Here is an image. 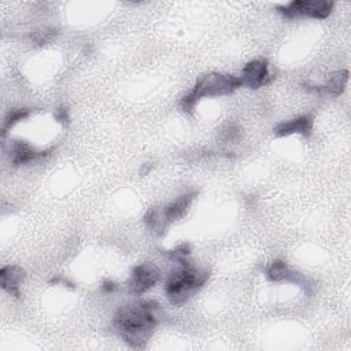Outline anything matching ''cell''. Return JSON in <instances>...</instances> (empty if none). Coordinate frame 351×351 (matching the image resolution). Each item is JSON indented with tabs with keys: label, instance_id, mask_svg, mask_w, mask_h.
<instances>
[{
	"label": "cell",
	"instance_id": "1",
	"mask_svg": "<svg viewBox=\"0 0 351 351\" xmlns=\"http://www.w3.org/2000/svg\"><path fill=\"white\" fill-rule=\"evenodd\" d=\"M160 304L154 299H145L119 307L112 324L122 340L133 348H141L155 330L156 311Z\"/></svg>",
	"mask_w": 351,
	"mask_h": 351
},
{
	"label": "cell",
	"instance_id": "2",
	"mask_svg": "<svg viewBox=\"0 0 351 351\" xmlns=\"http://www.w3.org/2000/svg\"><path fill=\"white\" fill-rule=\"evenodd\" d=\"M208 277L207 270L199 269L191 262L180 265V269L174 270L166 280L165 293L167 300L174 306L184 304L197 293Z\"/></svg>",
	"mask_w": 351,
	"mask_h": 351
},
{
	"label": "cell",
	"instance_id": "3",
	"mask_svg": "<svg viewBox=\"0 0 351 351\" xmlns=\"http://www.w3.org/2000/svg\"><path fill=\"white\" fill-rule=\"evenodd\" d=\"M240 86H243L240 78L233 74H223V73L204 74L197 78L193 88L181 99L180 107L184 112L192 114L196 103L203 97L230 95Z\"/></svg>",
	"mask_w": 351,
	"mask_h": 351
},
{
	"label": "cell",
	"instance_id": "4",
	"mask_svg": "<svg viewBox=\"0 0 351 351\" xmlns=\"http://www.w3.org/2000/svg\"><path fill=\"white\" fill-rule=\"evenodd\" d=\"M195 195L196 192H188L162 208H149L144 215L147 228L155 236H162L170 223L181 219L186 214Z\"/></svg>",
	"mask_w": 351,
	"mask_h": 351
},
{
	"label": "cell",
	"instance_id": "5",
	"mask_svg": "<svg viewBox=\"0 0 351 351\" xmlns=\"http://www.w3.org/2000/svg\"><path fill=\"white\" fill-rule=\"evenodd\" d=\"M333 8V1L328 0H293L288 4H280L276 10L285 18L308 16L314 19H325Z\"/></svg>",
	"mask_w": 351,
	"mask_h": 351
},
{
	"label": "cell",
	"instance_id": "6",
	"mask_svg": "<svg viewBox=\"0 0 351 351\" xmlns=\"http://www.w3.org/2000/svg\"><path fill=\"white\" fill-rule=\"evenodd\" d=\"M160 270L152 262H144L136 265L129 276L128 288L134 295H141L149 291L159 281Z\"/></svg>",
	"mask_w": 351,
	"mask_h": 351
},
{
	"label": "cell",
	"instance_id": "7",
	"mask_svg": "<svg viewBox=\"0 0 351 351\" xmlns=\"http://www.w3.org/2000/svg\"><path fill=\"white\" fill-rule=\"evenodd\" d=\"M271 75L269 73V63L266 59H254L245 63L241 70V85L250 89H259L261 86L269 84L271 81Z\"/></svg>",
	"mask_w": 351,
	"mask_h": 351
},
{
	"label": "cell",
	"instance_id": "8",
	"mask_svg": "<svg viewBox=\"0 0 351 351\" xmlns=\"http://www.w3.org/2000/svg\"><path fill=\"white\" fill-rule=\"evenodd\" d=\"M266 277L273 282H281V281L295 282L300 285L306 292H310L308 289L311 285H308V280L304 278L302 274L291 270L284 261H280V259L273 261L266 269Z\"/></svg>",
	"mask_w": 351,
	"mask_h": 351
},
{
	"label": "cell",
	"instance_id": "9",
	"mask_svg": "<svg viewBox=\"0 0 351 351\" xmlns=\"http://www.w3.org/2000/svg\"><path fill=\"white\" fill-rule=\"evenodd\" d=\"M313 123L314 121L310 115H300L289 121H282L277 123L273 128V133L278 137L291 136V134H302L304 137H308L313 130Z\"/></svg>",
	"mask_w": 351,
	"mask_h": 351
},
{
	"label": "cell",
	"instance_id": "10",
	"mask_svg": "<svg viewBox=\"0 0 351 351\" xmlns=\"http://www.w3.org/2000/svg\"><path fill=\"white\" fill-rule=\"evenodd\" d=\"M48 152H51V149L48 151H36L29 143L22 141V140H12L10 144V155H11V162L16 166L21 165H27L33 160H36L37 158H43L45 156Z\"/></svg>",
	"mask_w": 351,
	"mask_h": 351
},
{
	"label": "cell",
	"instance_id": "11",
	"mask_svg": "<svg viewBox=\"0 0 351 351\" xmlns=\"http://www.w3.org/2000/svg\"><path fill=\"white\" fill-rule=\"evenodd\" d=\"M25 278V270L16 265H7L0 269L1 288L11 296L19 298V287Z\"/></svg>",
	"mask_w": 351,
	"mask_h": 351
},
{
	"label": "cell",
	"instance_id": "12",
	"mask_svg": "<svg viewBox=\"0 0 351 351\" xmlns=\"http://www.w3.org/2000/svg\"><path fill=\"white\" fill-rule=\"evenodd\" d=\"M348 82V71L347 70H337L328 75L326 82L321 86H314L315 92H324L332 96H340Z\"/></svg>",
	"mask_w": 351,
	"mask_h": 351
},
{
	"label": "cell",
	"instance_id": "13",
	"mask_svg": "<svg viewBox=\"0 0 351 351\" xmlns=\"http://www.w3.org/2000/svg\"><path fill=\"white\" fill-rule=\"evenodd\" d=\"M29 117V110L27 108H16V110H11L5 118H4V122H3V128H1V132H3V136H5L7 130L10 128H12L15 123H18L19 121H23L25 118Z\"/></svg>",
	"mask_w": 351,
	"mask_h": 351
},
{
	"label": "cell",
	"instance_id": "14",
	"mask_svg": "<svg viewBox=\"0 0 351 351\" xmlns=\"http://www.w3.org/2000/svg\"><path fill=\"white\" fill-rule=\"evenodd\" d=\"M56 36V30L52 29V27H45V29H41V30H37V32H33L30 34V40L37 44V45H45L48 44L49 41H52Z\"/></svg>",
	"mask_w": 351,
	"mask_h": 351
},
{
	"label": "cell",
	"instance_id": "15",
	"mask_svg": "<svg viewBox=\"0 0 351 351\" xmlns=\"http://www.w3.org/2000/svg\"><path fill=\"white\" fill-rule=\"evenodd\" d=\"M240 136V129L236 125H228L221 133H219V138L225 143H230V141H236Z\"/></svg>",
	"mask_w": 351,
	"mask_h": 351
},
{
	"label": "cell",
	"instance_id": "16",
	"mask_svg": "<svg viewBox=\"0 0 351 351\" xmlns=\"http://www.w3.org/2000/svg\"><path fill=\"white\" fill-rule=\"evenodd\" d=\"M53 117H55V119L59 122V123H63V125H66L67 122H69V110L66 108V107H60V108H58L56 111H55V114H53Z\"/></svg>",
	"mask_w": 351,
	"mask_h": 351
},
{
	"label": "cell",
	"instance_id": "17",
	"mask_svg": "<svg viewBox=\"0 0 351 351\" xmlns=\"http://www.w3.org/2000/svg\"><path fill=\"white\" fill-rule=\"evenodd\" d=\"M101 289L104 292H114L117 289V284L111 280H104L103 284H101Z\"/></svg>",
	"mask_w": 351,
	"mask_h": 351
}]
</instances>
